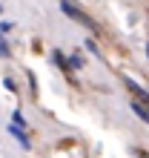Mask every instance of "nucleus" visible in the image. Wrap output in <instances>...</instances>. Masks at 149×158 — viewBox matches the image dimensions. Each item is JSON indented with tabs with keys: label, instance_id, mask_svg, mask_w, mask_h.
Here are the masks:
<instances>
[{
	"label": "nucleus",
	"instance_id": "1",
	"mask_svg": "<svg viewBox=\"0 0 149 158\" xmlns=\"http://www.w3.org/2000/svg\"><path fill=\"white\" fill-rule=\"evenodd\" d=\"M60 9H63V15H66V17H72L74 23L86 26V29H89L92 35H98V32H100V29H98V23L92 20V17H89L86 12H83V9H78V6L72 3V0H60Z\"/></svg>",
	"mask_w": 149,
	"mask_h": 158
},
{
	"label": "nucleus",
	"instance_id": "2",
	"mask_svg": "<svg viewBox=\"0 0 149 158\" xmlns=\"http://www.w3.org/2000/svg\"><path fill=\"white\" fill-rule=\"evenodd\" d=\"M9 132H12V135L17 138V141H20V147H23V150H32V141H29V135H26L20 127H14V124H12V127H9Z\"/></svg>",
	"mask_w": 149,
	"mask_h": 158
},
{
	"label": "nucleus",
	"instance_id": "3",
	"mask_svg": "<svg viewBox=\"0 0 149 158\" xmlns=\"http://www.w3.org/2000/svg\"><path fill=\"white\" fill-rule=\"evenodd\" d=\"M132 112H138L146 124H149V106L143 104V101H138V98H132Z\"/></svg>",
	"mask_w": 149,
	"mask_h": 158
},
{
	"label": "nucleus",
	"instance_id": "4",
	"mask_svg": "<svg viewBox=\"0 0 149 158\" xmlns=\"http://www.w3.org/2000/svg\"><path fill=\"white\" fill-rule=\"evenodd\" d=\"M66 60H69V66H72V69H83V63H86V58H83L80 52H72Z\"/></svg>",
	"mask_w": 149,
	"mask_h": 158
},
{
	"label": "nucleus",
	"instance_id": "5",
	"mask_svg": "<svg viewBox=\"0 0 149 158\" xmlns=\"http://www.w3.org/2000/svg\"><path fill=\"white\" fill-rule=\"evenodd\" d=\"M52 58H54V63H58V66H60L63 72H66V75H69V72H72V66H69V60H66V58H63V52H52Z\"/></svg>",
	"mask_w": 149,
	"mask_h": 158
},
{
	"label": "nucleus",
	"instance_id": "6",
	"mask_svg": "<svg viewBox=\"0 0 149 158\" xmlns=\"http://www.w3.org/2000/svg\"><path fill=\"white\" fill-rule=\"evenodd\" d=\"M0 58H12V46L6 43V38H3V32H0Z\"/></svg>",
	"mask_w": 149,
	"mask_h": 158
},
{
	"label": "nucleus",
	"instance_id": "7",
	"mask_svg": "<svg viewBox=\"0 0 149 158\" xmlns=\"http://www.w3.org/2000/svg\"><path fill=\"white\" fill-rule=\"evenodd\" d=\"M12 124H14V127H20V129H26V118H23L20 112H14V115H12Z\"/></svg>",
	"mask_w": 149,
	"mask_h": 158
},
{
	"label": "nucleus",
	"instance_id": "8",
	"mask_svg": "<svg viewBox=\"0 0 149 158\" xmlns=\"http://www.w3.org/2000/svg\"><path fill=\"white\" fill-rule=\"evenodd\" d=\"M12 29H14V26L9 23V20H3V23H0V32H3V35H6V32H12Z\"/></svg>",
	"mask_w": 149,
	"mask_h": 158
},
{
	"label": "nucleus",
	"instance_id": "9",
	"mask_svg": "<svg viewBox=\"0 0 149 158\" xmlns=\"http://www.w3.org/2000/svg\"><path fill=\"white\" fill-rule=\"evenodd\" d=\"M86 49H89L92 55H98V46H95V40H86Z\"/></svg>",
	"mask_w": 149,
	"mask_h": 158
},
{
	"label": "nucleus",
	"instance_id": "10",
	"mask_svg": "<svg viewBox=\"0 0 149 158\" xmlns=\"http://www.w3.org/2000/svg\"><path fill=\"white\" fill-rule=\"evenodd\" d=\"M135 155L138 158H149V152H143V150H135Z\"/></svg>",
	"mask_w": 149,
	"mask_h": 158
},
{
	"label": "nucleus",
	"instance_id": "11",
	"mask_svg": "<svg viewBox=\"0 0 149 158\" xmlns=\"http://www.w3.org/2000/svg\"><path fill=\"white\" fill-rule=\"evenodd\" d=\"M146 55H149V43H146Z\"/></svg>",
	"mask_w": 149,
	"mask_h": 158
},
{
	"label": "nucleus",
	"instance_id": "12",
	"mask_svg": "<svg viewBox=\"0 0 149 158\" xmlns=\"http://www.w3.org/2000/svg\"><path fill=\"white\" fill-rule=\"evenodd\" d=\"M0 15H3V6H0Z\"/></svg>",
	"mask_w": 149,
	"mask_h": 158
}]
</instances>
